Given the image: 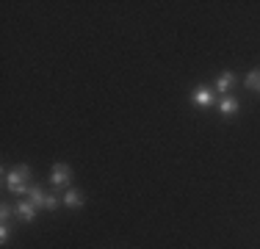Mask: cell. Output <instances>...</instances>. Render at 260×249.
Wrapping results in <instances>:
<instances>
[{"mask_svg": "<svg viewBox=\"0 0 260 249\" xmlns=\"http://www.w3.org/2000/svg\"><path fill=\"white\" fill-rule=\"evenodd\" d=\"M3 180H6V189H9L11 194H28L30 185H34V174H30V166L3 169Z\"/></svg>", "mask_w": 260, "mask_h": 249, "instance_id": "6da1fadb", "label": "cell"}, {"mask_svg": "<svg viewBox=\"0 0 260 249\" xmlns=\"http://www.w3.org/2000/svg\"><path fill=\"white\" fill-rule=\"evenodd\" d=\"M70 183H72V169H70L67 164H55L53 172H50V185H53V191L70 189Z\"/></svg>", "mask_w": 260, "mask_h": 249, "instance_id": "7a4b0ae2", "label": "cell"}, {"mask_svg": "<svg viewBox=\"0 0 260 249\" xmlns=\"http://www.w3.org/2000/svg\"><path fill=\"white\" fill-rule=\"evenodd\" d=\"M191 103H194V105H202V108L213 105V103H216V89H210V86H197V89L191 91Z\"/></svg>", "mask_w": 260, "mask_h": 249, "instance_id": "3957f363", "label": "cell"}, {"mask_svg": "<svg viewBox=\"0 0 260 249\" xmlns=\"http://www.w3.org/2000/svg\"><path fill=\"white\" fill-rule=\"evenodd\" d=\"M36 210H39V208H36V205L30 202V199H20V202L14 205V213H17V219H20V222H25V224H28V222H34Z\"/></svg>", "mask_w": 260, "mask_h": 249, "instance_id": "277c9868", "label": "cell"}, {"mask_svg": "<svg viewBox=\"0 0 260 249\" xmlns=\"http://www.w3.org/2000/svg\"><path fill=\"white\" fill-rule=\"evenodd\" d=\"M235 86V75L230 70H224L219 75V80H216V95H221V97H227V91H230Z\"/></svg>", "mask_w": 260, "mask_h": 249, "instance_id": "5b68a950", "label": "cell"}, {"mask_svg": "<svg viewBox=\"0 0 260 249\" xmlns=\"http://www.w3.org/2000/svg\"><path fill=\"white\" fill-rule=\"evenodd\" d=\"M64 205H67V208H72V210H78V208H83V205H86V197L80 194V191H75V189H67Z\"/></svg>", "mask_w": 260, "mask_h": 249, "instance_id": "8992f818", "label": "cell"}, {"mask_svg": "<svg viewBox=\"0 0 260 249\" xmlns=\"http://www.w3.org/2000/svg\"><path fill=\"white\" fill-rule=\"evenodd\" d=\"M241 108V103L235 97H219V111H221V116H230V114H235V111Z\"/></svg>", "mask_w": 260, "mask_h": 249, "instance_id": "52a82bcc", "label": "cell"}, {"mask_svg": "<svg viewBox=\"0 0 260 249\" xmlns=\"http://www.w3.org/2000/svg\"><path fill=\"white\" fill-rule=\"evenodd\" d=\"M28 199L36 205V208H45V199H47V194L39 189V185H30V191H28Z\"/></svg>", "mask_w": 260, "mask_h": 249, "instance_id": "ba28073f", "label": "cell"}, {"mask_svg": "<svg viewBox=\"0 0 260 249\" xmlns=\"http://www.w3.org/2000/svg\"><path fill=\"white\" fill-rule=\"evenodd\" d=\"M246 89H252V91H260V70H252V72H246Z\"/></svg>", "mask_w": 260, "mask_h": 249, "instance_id": "9c48e42d", "label": "cell"}, {"mask_svg": "<svg viewBox=\"0 0 260 249\" xmlns=\"http://www.w3.org/2000/svg\"><path fill=\"white\" fill-rule=\"evenodd\" d=\"M58 205H61V197L55 194V191H53V194H47V199H45V210H55Z\"/></svg>", "mask_w": 260, "mask_h": 249, "instance_id": "30bf717a", "label": "cell"}, {"mask_svg": "<svg viewBox=\"0 0 260 249\" xmlns=\"http://www.w3.org/2000/svg\"><path fill=\"white\" fill-rule=\"evenodd\" d=\"M9 235H11V224L0 222V244H9Z\"/></svg>", "mask_w": 260, "mask_h": 249, "instance_id": "8fae6325", "label": "cell"}, {"mask_svg": "<svg viewBox=\"0 0 260 249\" xmlns=\"http://www.w3.org/2000/svg\"><path fill=\"white\" fill-rule=\"evenodd\" d=\"M11 213H14V208H11V205H0V222H9L11 219Z\"/></svg>", "mask_w": 260, "mask_h": 249, "instance_id": "7c38bea8", "label": "cell"}]
</instances>
